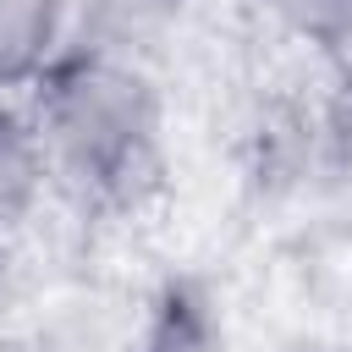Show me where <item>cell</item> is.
Segmentation results:
<instances>
[{
  "label": "cell",
  "mask_w": 352,
  "mask_h": 352,
  "mask_svg": "<svg viewBox=\"0 0 352 352\" xmlns=\"http://www.w3.org/2000/svg\"><path fill=\"white\" fill-rule=\"evenodd\" d=\"M50 187L94 209H132L165 176V99L143 55L94 38L66 44L22 104Z\"/></svg>",
  "instance_id": "cell-1"
},
{
  "label": "cell",
  "mask_w": 352,
  "mask_h": 352,
  "mask_svg": "<svg viewBox=\"0 0 352 352\" xmlns=\"http://www.w3.org/2000/svg\"><path fill=\"white\" fill-rule=\"evenodd\" d=\"M77 0H0V99L33 88V77L66 50Z\"/></svg>",
  "instance_id": "cell-2"
},
{
  "label": "cell",
  "mask_w": 352,
  "mask_h": 352,
  "mask_svg": "<svg viewBox=\"0 0 352 352\" xmlns=\"http://www.w3.org/2000/svg\"><path fill=\"white\" fill-rule=\"evenodd\" d=\"M50 176H44V154H38V138L22 116V104H6L0 99V236L22 231L44 198Z\"/></svg>",
  "instance_id": "cell-3"
},
{
  "label": "cell",
  "mask_w": 352,
  "mask_h": 352,
  "mask_svg": "<svg viewBox=\"0 0 352 352\" xmlns=\"http://www.w3.org/2000/svg\"><path fill=\"white\" fill-rule=\"evenodd\" d=\"M270 22L324 50H352V0H253Z\"/></svg>",
  "instance_id": "cell-4"
}]
</instances>
